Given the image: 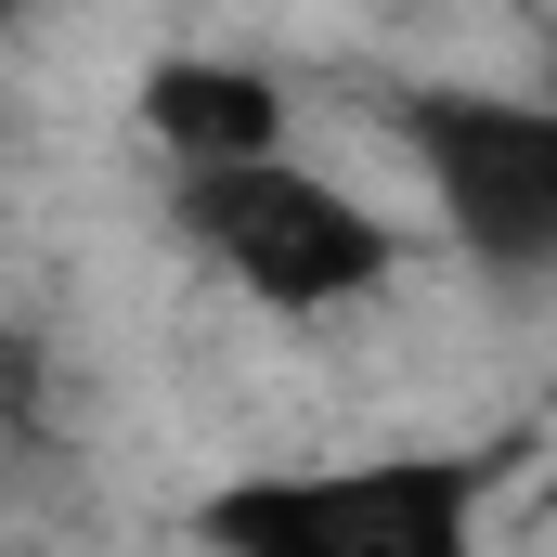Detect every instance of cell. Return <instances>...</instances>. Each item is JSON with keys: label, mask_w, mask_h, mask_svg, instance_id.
Listing matches in <instances>:
<instances>
[{"label": "cell", "mask_w": 557, "mask_h": 557, "mask_svg": "<svg viewBox=\"0 0 557 557\" xmlns=\"http://www.w3.org/2000/svg\"><path fill=\"white\" fill-rule=\"evenodd\" d=\"M493 454H363V467H260L208 493L221 557H480Z\"/></svg>", "instance_id": "1"}, {"label": "cell", "mask_w": 557, "mask_h": 557, "mask_svg": "<svg viewBox=\"0 0 557 557\" xmlns=\"http://www.w3.org/2000/svg\"><path fill=\"white\" fill-rule=\"evenodd\" d=\"M169 208H182V234L208 247V273L247 285L260 311H363L376 285L403 273V234H389L350 182H324V169H298V156L195 169Z\"/></svg>", "instance_id": "2"}, {"label": "cell", "mask_w": 557, "mask_h": 557, "mask_svg": "<svg viewBox=\"0 0 557 557\" xmlns=\"http://www.w3.org/2000/svg\"><path fill=\"white\" fill-rule=\"evenodd\" d=\"M403 143H416L428 195H441V221H454V247L480 273L532 285L557 260V117L545 104H519V91H416Z\"/></svg>", "instance_id": "3"}, {"label": "cell", "mask_w": 557, "mask_h": 557, "mask_svg": "<svg viewBox=\"0 0 557 557\" xmlns=\"http://www.w3.org/2000/svg\"><path fill=\"white\" fill-rule=\"evenodd\" d=\"M143 143L195 182V169H247V156H285V91L234 52H156L143 65Z\"/></svg>", "instance_id": "4"}, {"label": "cell", "mask_w": 557, "mask_h": 557, "mask_svg": "<svg viewBox=\"0 0 557 557\" xmlns=\"http://www.w3.org/2000/svg\"><path fill=\"white\" fill-rule=\"evenodd\" d=\"M0 13H26V0H0Z\"/></svg>", "instance_id": "5"}]
</instances>
